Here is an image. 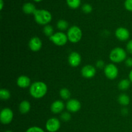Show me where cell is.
<instances>
[{
  "label": "cell",
  "instance_id": "cell-1",
  "mask_svg": "<svg viewBox=\"0 0 132 132\" xmlns=\"http://www.w3.org/2000/svg\"><path fill=\"white\" fill-rule=\"evenodd\" d=\"M47 92V86L41 81H37L31 85L30 87V94L36 99H40L45 96Z\"/></svg>",
  "mask_w": 132,
  "mask_h": 132
},
{
  "label": "cell",
  "instance_id": "cell-2",
  "mask_svg": "<svg viewBox=\"0 0 132 132\" xmlns=\"http://www.w3.org/2000/svg\"><path fill=\"white\" fill-rule=\"evenodd\" d=\"M35 21L38 24L45 25L52 20V14L46 10H36L34 13Z\"/></svg>",
  "mask_w": 132,
  "mask_h": 132
},
{
  "label": "cell",
  "instance_id": "cell-3",
  "mask_svg": "<svg viewBox=\"0 0 132 132\" xmlns=\"http://www.w3.org/2000/svg\"><path fill=\"white\" fill-rule=\"evenodd\" d=\"M126 58V52L123 48L117 47L113 49L110 54V59L113 63H121Z\"/></svg>",
  "mask_w": 132,
  "mask_h": 132
},
{
  "label": "cell",
  "instance_id": "cell-4",
  "mask_svg": "<svg viewBox=\"0 0 132 132\" xmlns=\"http://www.w3.org/2000/svg\"><path fill=\"white\" fill-rule=\"evenodd\" d=\"M82 31L79 27L77 26H72L68 29L67 32L68 39L73 43L79 42L82 38Z\"/></svg>",
  "mask_w": 132,
  "mask_h": 132
},
{
  "label": "cell",
  "instance_id": "cell-5",
  "mask_svg": "<svg viewBox=\"0 0 132 132\" xmlns=\"http://www.w3.org/2000/svg\"><path fill=\"white\" fill-rule=\"evenodd\" d=\"M50 40L57 46H63L68 41L67 35L62 32H58L50 37Z\"/></svg>",
  "mask_w": 132,
  "mask_h": 132
},
{
  "label": "cell",
  "instance_id": "cell-6",
  "mask_svg": "<svg viewBox=\"0 0 132 132\" xmlns=\"http://www.w3.org/2000/svg\"><path fill=\"white\" fill-rule=\"evenodd\" d=\"M13 116L14 115L12 110L9 108H3L0 113V121L3 125H8L12 121Z\"/></svg>",
  "mask_w": 132,
  "mask_h": 132
},
{
  "label": "cell",
  "instance_id": "cell-7",
  "mask_svg": "<svg viewBox=\"0 0 132 132\" xmlns=\"http://www.w3.org/2000/svg\"><path fill=\"white\" fill-rule=\"evenodd\" d=\"M118 68L115 64H108L104 67V73L110 79H114L118 76Z\"/></svg>",
  "mask_w": 132,
  "mask_h": 132
},
{
  "label": "cell",
  "instance_id": "cell-8",
  "mask_svg": "<svg viewBox=\"0 0 132 132\" xmlns=\"http://www.w3.org/2000/svg\"><path fill=\"white\" fill-rule=\"evenodd\" d=\"M60 121L55 117L49 119L46 123V128L49 132H56L60 128Z\"/></svg>",
  "mask_w": 132,
  "mask_h": 132
},
{
  "label": "cell",
  "instance_id": "cell-9",
  "mask_svg": "<svg viewBox=\"0 0 132 132\" xmlns=\"http://www.w3.org/2000/svg\"><path fill=\"white\" fill-rule=\"evenodd\" d=\"M116 36L118 39L121 40V41H126L130 37V32L127 28L120 27L116 30Z\"/></svg>",
  "mask_w": 132,
  "mask_h": 132
},
{
  "label": "cell",
  "instance_id": "cell-10",
  "mask_svg": "<svg viewBox=\"0 0 132 132\" xmlns=\"http://www.w3.org/2000/svg\"><path fill=\"white\" fill-rule=\"evenodd\" d=\"M81 57L79 53L73 52L68 56V63L72 67H77L81 63Z\"/></svg>",
  "mask_w": 132,
  "mask_h": 132
},
{
  "label": "cell",
  "instance_id": "cell-11",
  "mask_svg": "<svg viewBox=\"0 0 132 132\" xmlns=\"http://www.w3.org/2000/svg\"><path fill=\"white\" fill-rule=\"evenodd\" d=\"M30 49L33 52H37L42 47V41L38 37H34L28 43Z\"/></svg>",
  "mask_w": 132,
  "mask_h": 132
},
{
  "label": "cell",
  "instance_id": "cell-12",
  "mask_svg": "<svg viewBox=\"0 0 132 132\" xmlns=\"http://www.w3.org/2000/svg\"><path fill=\"white\" fill-rule=\"evenodd\" d=\"M81 107L80 102L77 99H70L67 103V108L69 112H78Z\"/></svg>",
  "mask_w": 132,
  "mask_h": 132
},
{
  "label": "cell",
  "instance_id": "cell-13",
  "mask_svg": "<svg viewBox=\"0 0 132 132\" xmlns=\"http://www.w3.org/2000/svg\"><path fill=\"white\" fill-rule=\"evenodd\" d=\"M96 73L95 68L92 65H86L81 70V74L85 78L90 79L94 77Z\"/></svg>",
  "mask_w": 132,
  "mask_h": 132
},
{
  "label": "cell",
  "instance_id": "cell-14",
  "mask_svg": "<svg viewBox=\"0 0 132 132\" xmlns=\"http://www.w3.org/2000/svg\"><path fill=\"white\" fill-rule=\"evenodd\" d=\"M64 104L61 101H55L52 104L50 109L54 113H59L64 110Z\"/></svg>",
  "mask_w": 132,
  "mask_h": 132
},
{
  "label": "cell",
  "instance_id": "cell-15",
  "mask_svg": "<svg viewBox=\"0 0 132 132\" xmlns=\"http://www.w3.org/2000/svg\"><path fill=\"white\" fill-rule=\"evenodd\" d=\"M17 85L19 87L25 88L30 85V79L26 76H21L18 78Z\"/></svg>",
  "mask_w": 132,
  "mask_h": 132
},
{
  "label": "cell",
  "instance_id": "cell-16",
  "mask_svg": "<svg viewBox=\"0 0 132 132\" xmlns=\"http://www.w3.org/2000/svg\"><path fill=\"white\" fill-rule=\"evenodd\" d=\"M30 104L28 101H23L19 104V112L23 114L27 113L30 110Z\"/></svg>",
  "mask_w": 132,
  "mask_h": 132
},
{
  "label": "cell",
  "instance_id": "cell-17",
  "mask_svg": "<svg viewBox=\"0 0 132 132\" xmlns=\"http://www.w3.org/2000/svg\"><path fill=\"white\" fill-rule=\"evenodd\" d=\"M23 10L25 14H34L36 10V9L33 4L31 3H27L24 4V5H23Z\"/></svg>",
  "mask_w": 132,
  "mask_h": 132
},
{
  "label": "cell",
  "instance_id": "cell-18",
  "mask_svg": "<svg viewBox=\"0 0 132 132\" xmlns=\"http://www.w3.org/2000/svg\"><path fill=\"white\" fill-rule=\"evenodd\" d=\"M119 103L121 104V105L123 106H127L128 105L129 103H130V99L128 95H127L126 94H121L119 97Z\"/></svg>",
  "mask_w": 132,
  "mask_h": 132
},
{
  "label": "cell",
  "instance_id": "cell-19",
  "mask_svg": "<svg viewBox=\"0 0 132 132\" xmlns=\"http://www.w3.org/2000/svg\"><path fill=\"white\" fill-rule=\"evenodd\" d=\"M130 81L128 79H122L119 83L118 86L121 90H126L130 87Z\"/></svg>",
  "mask_w": 132,
  "mask_h": 132
},
{
  "label": "cell",
  "instance_id": "cell-20",
  "mask_svg": "<svg viewBox=\"0 0 132 132\" xmlns=\"http://www.w3.org/2000/svg\"><path fill=\"white\" fill-rule=\"evenodd\" d=\"M67 2L70 7L76 9L80 6L81 0H67Z\"/></svg>",
  "mask_w": 132,
  "mask_h": 132
},
{
  "label": "cell",
  "instance_id": "cell-21",
  "mask_svg": "<svg viewBox=\"0 0 132 132\" xmlns=\"http://www.w3.org/2000/svg\"><path fill=\"white\" fill-rule=\"evenodd\" d=\"M10 97V93L6 89H1L0 90V98L3 100H7Z\"/></svg>",
  "mask_w": 132,
  "mask_h": 132
},
{
  "label": "cell",
  "instance_id": "cell-22",
  "mask_svg": "<svg viewBox=\"0 0 132 132\" xmlns=\"http://www.w3.org/2000/svg\"><path fill=\"white\" fill-rule=\"evenodd\" d=\"M60 96L64 99H68L70 97V92L67 88H62L59 92Z\"/></svg>",
  "mask_w": 132,
  "mask_h": 132
},
{
  "label": "cell",
  "instance_id": "cell-23",
  "mask_svg": "<svg viewBox=\"0 0 132 132\" xmlns=\"http://www.w3.org/2000/svg\"><path fill=\"white\" fill-rule=\"evenodd\" d=\"M57 27L61 30H64L68 27V23L65 20H59L57 23Z\"/></svg>",
  "mask_w": 132,
  "mask_h": 132
},
{
  "label": "cell",
  "instance_id": "cell-24",
  "mask_svg": "<svg viewBox=\"0 0 132 132\" xmlns=\"http://www.w3.org/2000/svg\"><path fill=\"white\" fill-rule=\"evenodd\" d=\"M53 32H54V30L52 26L48 25V24H46L43 28V32L45 34V36H48L49 37H51L53 35Z\"/></svg>",
  "mask_w": 132,
  "mask_h": 132
},
{
  "label": "cell",
  "instance_id": "cell-25",
  "mask_svg": "<svg viewBox=\"0 0 132 132\" xmlns=\"http://www.w3.org/2000/svg\"><path fill=\"white\" fill-rule=\"evenodd\" d=\"M26 132H45V131L38 126H32L29 128Z\"/></svg>",
  "mask_w": 132,
  "mask_h": 132
},
{
  "label": "cell",
  "instance_id": "cell-26",
  "mask_svg": "<svg viewBox=\"0 0 132 132\" xmlns=\"http://www.w3.org/2000/svg\"><path fill=\"white\" fill-rule=\"evenodd\" d=\"M82 10L85 13H86V14H88V13H90L92 11V7L89 4H85V5L82 6Z\"/></svg>",
  "mask_w": 132,
  "mask_h": 132
},
{
  "label": "cell",
  "instance_id": "cell-27",
  "mask_svg": "<svg viewBox=\"0 0 132 132\" xmlns=\"http://www.w3.org/2000/svg\"><path fill=\"white\" fill-rule=\"evenodd\" d=\"M125 6L126 10L132 12V0H126L125 3Z\"/></svg>",
  "mask_w": 132,
  "mask_h": 132
},
{
  "label": "cell",
  "instance_id": "cell-28",
  "mask_svg": "<svg viewBox=\"0 0 132 132\" xmlns=\"http://www.w3.org/2000/svg\"><path fill=\"white\" fill-rule=\"evenodd\" d=\"M61 119H63L64 121H68L70 120L71 116L69 113H67V112H64V113H63L61 114Z\"/></svg>",
  "mask_w": 132,
  "mask_h": 132
},
{
  "label": "cell",
  "instance_id": "cell-29",
  "mask_svg": "<svg viewBox=\"0 0 132 132\" xmlns=\"http://www.w3.org/2000/svg\"><path fill=\"white\" fill-rule=\"evenodd\" d=\"M126 49H127V51L130 54H132V39L129 41V42L128 43L127 46H126Z\"/></svg>",
  "mask_w": 132,
  "mask_h": 132
},
{
  "label": "cell",
  "instance_id": "cell-30",
  "mask_svg": "<svg viewBox=\"0 0 132 132\" xmlns=\"http://www.w3.org/2000/svg\"><path fill=\"white\" fill-rule=\"evenodd\" d=\"M126 64L127 67H132V58H128L126 59Z\"/></svg>",
  "mask_w": 132,
  "mask_h": 132
},
{
  "label": "cell",
  "instance_id": "cell-31",
  "mask_svg": "<svg viewBox=\"0 0 132 132\" xmlns=\"http://www.w3.org/2000/svg\"><path fill=\"white\" fill-rule=\"evenodd\" d=\"M104 66V63L103 62V61H99L97 63V67H99V68H103V67Z\"/></svg>",
  "mask_w": 132,
  "mask_h": 132
},
{
  "label": "cell",
  "instance_id": "cell-32",
  "mask_svg": "<svg viewBox=\"0 0 132 132\" xmlns=\"http://www.w3.org/2000/svg\"><path fill=\"white\" fill-rule=\"evenodd\" d=\"M129 80L130 81V82H132V70L130 71V73H129Z\"/></svg>",
  "mask_w": 132,
  "mask_h": 132
},
{
  "label": "cell",
  "instance_id": "cell-33",
  "mask_svg": "<svg viewBox=\"0 0 132 132\" xmlns=\"http://www.w3.org/2000/svg\"><path fill=\"white\" fill-rule=\"evenodd\" d=\"M0 3H1V7H0V9L2 10L3 7V0H0Z\"/></svg>",
  "mask_w": 132,
  "mask_h": 132
},
{
  "label": "cell",
  "instance_id": "cell-34",
  "mask_svg": "<svg viewBox=\"0 0 132 132\" xmlns=\"http://www.w3.org/2000/svg\"><path fill=\"white\" fill-rule=\"evenodd\" d=\"M34 1H36V2H39V1H41V0H34Z\"/></svg>",
  "mask_w": 132,
  "mask_h": 132
},
{
  "label": "cell",
  "instance_id": "cell-35",
  "mask_svg": "<svg viewBox=\"0 0 132 132\" xmlns=\"http://www.w3.org/2000/svg\"><path fill=\"white\" fill-rule=\"evenodd\" d=\"M5 132H12V131H10V130H7V131H5Z\"/></svg>",
  "mask_w": 132,
  "mask_h": 132
}]
</instances>
